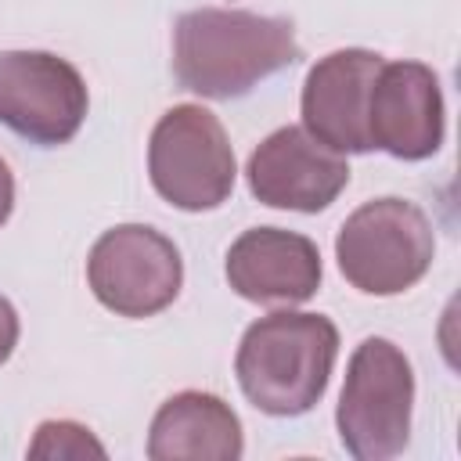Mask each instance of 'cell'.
<instances>
[{
	"mask_svg": "<svg viewBox=\"0 0 461 461\" xmlns=\"http://www.w3.org/2000/svg\"><path fill=\"white\" fill-rule=\"evenodd\" d=\"M14 346H18V313H14V306L0 295V364L14 353Z\"/></svg>",
	"mask_w": 461,
	"mask_h": 461,
	"instance_id": "obj_14",
	"label": "cell"
},
{
	"mask_svg": "<svg viewBox=\"0 0 461 461\" xmlns=\"http://www.w3.org/2000/svg\"><path fill=\"white\" fill-rule=\"evenodd\" d=\"M299 58L303 47L288 18L198 7L184 11L173 25V72L180 86L212 101L245 97Z\"/></svg>",
	"mask_w": 461,
	"mask_h": 461,
	"instance_id": "obj_1",
	"label": "cell"
},
{
	"mask_svg": "<svg viewBox=\"0 0 461 461\" xmlns=\"http://www.w3.org/2000/svg\"><path fill=\"white\" fill-rule=\"evenodd\" d=\"M382 54L364 47H342L324 54L303 83V130L339 155L371 151L367 101Z\"/></svg>",
	"mask_w": 461,
	"mask_h": 461,
	"instance_id": "obj_10",
	"label": "cell"
},
{
	"mask_svg": "<svg viewBox=\"0 0 461 461\" xmlns=\"http://www.w3.org/2000/svg\"><path fill=\"white\" fill-rule=\"evenodd\" d=\"M443 94L439 79L421 61H382L371 101H367V137L393 158L421 162L443 144Z\"/></svg>",
	"mask_w": 461,
	"mask_h": 461,
	"instance_id": "obj_9",
	"label": "cell"
},
{
	"mask_svg": "<svg viewBox=\"0 0 461 461\" xmlns=\"http://www.w3.org/2000/svg\"><path fill=\"white\" fill-rule=\"evenodd\" d=\"M11 209H14V176H11V169H7V162L0 158V227L7 223V216H11Z\"/></svg>",
	"mask_w": 461,
	"mask_h": 461,
	"instance_id": "obj_15",
	"label": "cell"
},
{
	"mask_svg": "<svg viewBox=\"0 0 461 461\" xmlns=\"http://www.w3.org/2000/svg\"><path fill=\"white\" fill-rule=\"evenodd\" d=\"M29 457H104V447L79 421H43L29 443Z\"/></svg>",
	"mask_w": 461,
	"mask_h": 461,
	"instance_id": "obj_13",
	"label": "cell"
},
{
	"mask_svg": "<svg viewBox=\"0 0 461 461\" xmlns=\"http://www.w3.org/2000/svg\"><path fill=\"white\" fill-rule=\"evenodd\" d=\"M245 176L249 191L270 209L321 212L346 191L349 162L303 126H281L256 144Z\"/></svg>",
	"mask_w": 461,
	"mask_h": 461,
	"instance_id": "obj_8",
	"label": "cell"
},
{
	"mask_svg": "<svg viewBox=\"0 0 461 461\" xmlns=\"http://www.w3.org/2000/svg\"><path fill=\"white\" fill-rule=\"evenodd\" d=\"M86 281L104 310L119 317H151L180 295L184 259L162 230L148 223H119L94 241Z\"/></svg>",
	"mask_w": 461,
	"mask_h": 461,
	"instance_id": "obj_6",
	"label": "cell"
},
{
	"mask_svg": "<svg viewBox=\"0 0 461 461\" xmlns=\"http://www.w3.org/2000/svg\"><path fill=\"white\" fill-rule=\"evenodd\" d=\"M414 371L403 349L389 339H364L346 367L335 425L342 447L357 461L396 457L411 439Z\"/></svg>",
	"mask_w": 461,
	"mask_h": 461,
	"instance_id": "obj_4",
	"label": "cell"
},
{
	"mask_svg": "<svg viewBox=\"0 0 461 461\" xmlns=\"http://www.w3.org/2000/svg\"><path fill=\"white\" fill-rule=\"evenodd\" d=\"M230 288L259 306H295L321 288V252L306 234L285 227H252L227 249Z\"/></svg>",
	"mask_w": 461,
	"mask_h": 461,
	"instance_id": "obj_11",
	"label": "cell"
},
{
	"mask_svg": "<svg viewBox=\"0 0 461 461\" xmlns=\"http://www.w3.org/2000/svg\"><path fill=\"white\" fill-rule=\"evenodd\" d=\"M86 83L50 50L0 54V126L40 148L68 144L86 119Z\"/></svg>",
	"mask_w": 461,
	"mask_h": 461,
	"instance_id": "obj_7",
	"label": "cell"
},
{
	"mask_svg": "<svg viewBox=\"0 0 461 461\" xmlns=\"http://www.w3.org/2000/svg\"><path fill=\"white\" fill-rule=\"evenodd\" d=\"M245 450L241 421L216 393L184 389L169 396L148 429L151 461H238Z\"/></svg>",
	"mask_w": 461,
	"mask_h": 461,
	"instance_id": "obj_12",
	"label": "cell"
},
{
	"mask_svg": "<svg viewBox=\"0 0 461 461\" xmlns=\"http://www.w3.org/2000/svg\"><path fill=\"white\" fill-rule=\"evenodd\" d=\"M335 357L339 328L324 313L277 310L245 328L234 375L256 411L295 418L324 396Z\"/></svg>",
	"mask_w": 461,
	"mask_h": 461,
	"instance_id": "obj_2",
	"label": "cell"
},
{
	"mask_svg": "<svg viewBox=\"0 0 461 461\" xmlns=\"http://www.w3.org/2000/svg\"><path fill=\"white\" fill-rule=\"evenodd\" d=\"M148 176L158 198H166L173 209H220L238 176L223 122L202 104H173L151 130Z\"/></svg>",
	"mask_w": 461,
	"mask_h": 461,
	"instance_id": "obj_5",
	"label": "cell"
},
{
	"mask_svg": "<svg viewBox=\"0 0 461 461\" xmlns=\"http://www.w3.org/2000/svg\"><path fill=\"white\" fill-rule=\"evenodd\" d=\"M436 256L429 216L407 198H375L346 216L335 238L342 277L364 295H400L414 288Z\"/></svg>",
	"mask_w": 461,
	"mask_h": 461,
	"instance_id": "obj_3",
	"label": "cell"
}]
</instances>
